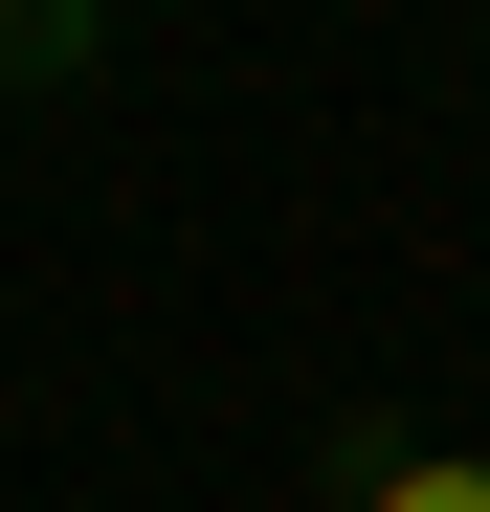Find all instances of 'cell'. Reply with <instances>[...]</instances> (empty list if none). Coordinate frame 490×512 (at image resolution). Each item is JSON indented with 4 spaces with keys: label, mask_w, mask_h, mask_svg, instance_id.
<instances>
[{
    "label": "cell",
    "mask_w": 490,
    "mask_h": 512,
    "mask_svg": "<svg viewBox=\"0 0 490 512\" xmlns=\"http://www.w3.org/2000/svg\"><path fill=\"white\" fill-rule=\"evenodd\" d=\"M112 67V0H0V90H90Z\"/></svg>",
    "instance_id": "2"
},
{
    "label": "cell",
    "mask_w": 490,
    "mask_h": 512,
    "mask_svg": "<svg viewBox=\"0 0 490 512\" xmlns=\"http://www.w3.org/2000/svg\"><path fill=\"white\" fill-rule=\"evenodd\" d=\"M335 512H490V446H424V423H357V446H335Z\"/></svg>",
    "instance_id": "1"
}]
</instances>
